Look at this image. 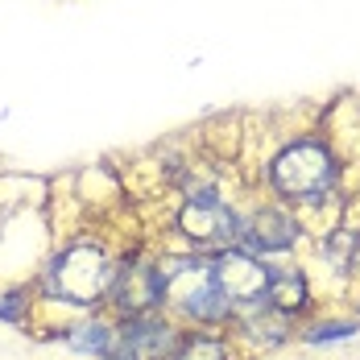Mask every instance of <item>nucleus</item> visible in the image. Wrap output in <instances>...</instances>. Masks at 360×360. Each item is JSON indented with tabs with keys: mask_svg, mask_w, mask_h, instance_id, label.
<instances>
[{
	"mask_svg": "<svg viewBox=\"0 0 360 360\" xmlns=\"http://www.w3.org/2000/svg\"><path fill=\"white\" fill-rule=\"evenodd\" d=\"M274 186L298 199V203H319L335 186V158L319 141H294L274 158Z\"/></svg>",
	"mask_w": 360,
	"mask_h": 360,
	"instance_id": "obj_1",
	"label": "nucleus"
},
{
	"mask_svg": "<svg viewBox=\"0 0 360 360\" xmlns=\"http://www.w3.org/2000/svg\"><path fill=\"white\" fill-rule=\"evenodd\" d=\"M112 282H116L112 261L96 245H79V249L63 252L50 269V290L67 302H96L100 294L112 290Z\"/></svg>",
	"mask_w": 360,
	"mask_h": 360,
	"instance_id": "obj_2",
	"label": "nucleus"
},
{
	"mask_svg": "<svg viewBox=\"0 0 360 360\" xmlns=\"http://www.w3.org/2000/svg\"><path fill=\"white\" fill-rule=\"evenodd\" d=\"M166 294L195 319H219L232 307L224 298V290H219L216 274H212V261H182V265H174L166 274Z\"/></svg>",
	"mask_w": 360,
	"mask_h": 360,
	"instance_id": "obj_3",
	"label": "nucleus"
},
{
	"mask_svg": "<svg viewBox=\"0 0 360 360\" xmlns=\"http://www.w3.org/2000/svg\"><path fill=\"white\" fill-rule=\"evenodd\" d=\"M179 228L195 240V245H203V249H224V245H232V240H240V219L232 216L224 203H219L216 195H195L186 207H182L179 216Z\"/></svg>",
	"mask_w": 360,
	"mask_h": 360,
	"instance_id": "obj_4",
	"label": "nucleus"
},
{
	"mask_svg": "<svg viewBox=\"0 0 360 360\" xmlns=\"http://www.w3.org/2000/svg\"><path fill=\"white\" fill-rule=\"evenodd\" d=\"M212 274H216L219 290L228 302H265V286H269V269L261 261H252L249 252H219L212 261Z\"/></svg>",
	"mask_w": 360,
	"mask_h": 360,
	"instance_id": "obj_5",
	"label": "nucleus"
},
{
	"mask_svg": "<svg viewBox=\"0 0 360 360\" xmlns=\"http://www.w3.org/2000/svg\"><path fill=\"white\" fill-rule=\"evenodd\" d=\"M112 294H116L120 311L145 315V311H153L166 298V269L153 265V261H129L120 269V278L112 282Z\"/></svg>",
	"mask_w": 360,
	"mask_h": 360,
	"instance_id": "obj_6",
	"label": "nucleus"
},
{
	"mask_svg": "<svg viewBox=\"0 0 360 360\" xmlns=\"http://www.w3.org/2000/svg\"><path fill=\"white\" fill-rule=\"evenodd\" d=\"M174 348H179L174 327L158 323V319H137V323H129L116 335L108 360H162V356H170Z\"/></svg>",
	"mask_w": 360,
	"mask_h": 360,
	"instance_id": "obj_7",
	"label": "nucleus"
},
{
	"mask_svg": "<svg viewBox=\"0 0 360 360\" xmlns=\"http://www.w3.org/2000/svg\"><path fill=\"white\" fill-rule=\"evenodd\" d=\"M240 240L257 252H286L294 240H298V224L290 212H278V207H265L249 219V228L240 232Z\"/></svg>",
	"mask_w": 360,
	"mask_h": 360,
	"instance_id": "obj_8",
	"label": "nucleus"
},
{
	"mask_svg": "<svg viewBox=\"0 0 360 360\" xmlns=\"http://www.w3.org/2000/svg\"><path fill=\"white\" fill-rule=\"evenodd\" d=\"M265 302H274V311H302L307 302V278L298 269H269V286H265Z\"/></svg>",
	"mask_w": 360,
	"mask_h": 360,
	"instance_id": "obj_9",
	"label": "nucleus"
},
{
	"mask_svg": "<svg viewBox=\"0 0 360 360\" xmlns=\"http://www.w3.org/2000/svg\"><path fill=\"white\" fill-rule=\"evenodd\" d=\"M71 344L75 352H91V356H108L112 352V344H116V335H112V327L108 323H83V327H75L71 331Z\"/></svg>",
	"mask_w": 360,
	"mask_h": 360,
	"instance_id": "obj_10",
	"label": "nucleus"
},
{
	"mask_svg": "<svg viewBox=\"0 0 360 360\" xmlns=\"http://www.w3.org/2000/svg\"><path fill=\"white\" fill-rule=\"evenodd\" d=\"M174 360H228V344L212 340V335H195L174 352Z\"/></svg>",
	"mask_w": 360,
	"mask_h": 360,
	"instance_id": "obj_11",
	"label": "nucleus"
},
{
	"mask_svg": "<svg viewBox=\"0 0 360 360\" xmlns=\"http://www.w3.org/2000/svg\"><path fill=\"white\" fill-rule=\"evenodd\" d=\"M348 335H356V323H319V327L307 331L311 344H323V340H348Z\"/></svg>",
	"mask_w": 360,
	"mask_h": 360,
	"instance_id": "obj_12",
	"label": "nucleus"
},
{
	"mask_svg": "<svg viewBox=\"0 0 360 360\" xmlns=\"http://www.w3.org/2000/svg\"><path fill=\"white\" fill-rule=\"evenodd\" d=\"M21 302H25V294L21 290H13L4 302H0V319H8V323H17L21 319Z\"/></svg>",
	"mask_w": 360,
	"mask_h": 360,
	"instance_id": "obj_13",
	"label": "nucleus"
}]
</instances>
